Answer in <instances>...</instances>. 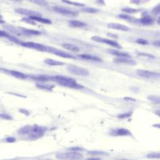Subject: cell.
I'll return each instance as SVG.
<instances>
[{
    "label": "cell",
    "mask_w": 160,
    "mask_h": 160,
    "mask_svg": "<svg viewBox=\"0 0 160 160\" xmlns=\"http://www.w3.org/2000/svg\"><path fill=\"white\" fill-rule=\"evenodd\" d=\"M6 142H9V143H13V142H16V138H12V137H9V138H6Z\"/></svg>",
    "instance_id": "41"
},
{
    "label": "cell",
    "mask_w": 160,
    "mask_h": 160,
    "mask_svg": "<svg viewBox=\"0 0 160 160\" xmlns=\"http://www.w3.org/2000/svg\"><path fill=\"white\" fill-rule=\"evenodd\" d=\"M29 18H31V20H33L35 22H39L41 23V24H51V21L49 20V19L44 18L41 16H32V17H28Z\"/></svg>",
    "instance_id": "18"
},
{
    "label": "cell",
    "mask_w": 160,
    "mask_h": 160,
    "mask_svg": "<svg viewBox=\"0 0 160 160\" xmlns=\"http://www.w3.org/2000/svg\"><path fill=\"white\" fill-rule=\"evenodd\" d=\"M136 42L138 44H141V45H148V41H147V40H145V39H143V38H138L136 40Z\"/></svg>",
    "instance_id": "36"
},
{
    "label": "cell",
    "mask_w": 160,
    "mask_h": 160,
    "mask_svg": "<svg viewBox=\"0 0 160 160\" xmlns=\"http://www.w3.org/2000/svg\"><path fill=\"white\" fill-rule=\"evenodd\" d=\"M155 113H156V115L159 116L160 117V110H157V111H156V112H155Z\"/></svg>",
    "instance_id": "46"
},
{
    "label": "cell",
    "mask_w": 160,
    "mask_h": 160,
    "mask_svg": "<svg viewBox=\"0 0 160 160\" xmlns=\"http://www.w3.org/2000/svg\"><path fill=\"white\" fill-rule=\"evenodd\" d=\"M131 2L133 3V4L138 5L140 4V2H141V0H131Z\"/></svg>",
    "instance_id": "42"
},
{
    "label": "cell",
    "mask_w": 160,
    "mask_h": 160,
    "mask_svg": "<svg viewBox=\"0 0 160 160\" xmlns=\"http://www.w3.org/2000/svg\"><path fill=\"white\" fill-rule=\"evenodd\" d=\"M28 1L34 3V4L38 5V6H46L48 5V2L45 0H28Z\"/></svg>",
    "instance_id": "28"
},
{
    "label": "cell",
    "mask_w": 160,
    "mask_h": 160,
    "mask_svg": "<svg viewBox=\"0 0 160 160\" xmlns=\"http://www.w3.org/2000/svg\"><path fill=\"white\" fill-rule=\"evenodd\" d=\"M153 127H156V128H158V129H160V123H157V124H154Z\"/></svg>",
    "instance_id": "45"
},
{
    "label": "cell",
    "mask_w": 160,
    "mask_h": 160,
    "mask_svg": "<svg viewBox=\"0 0 160 160\" xmlns=\"http://www.w3.org/2000/svg\"><path fill=\"white\" fill-rule=\"evenodd\" d=\"M56 158L60 159H81L83 156L79 152L70 151L68 152H63L56 155Z\"/></svg>",
    "instance_id": "4"
},
{
    "label": "cell",
    "mask_w": 160,
    "mask_h": 160,
    "mask_svg": "<svg viewBox=\"0 0 160 160\" xmlns=\"http://www.w3.org/2000/svg\"><path fill=\"white\" fill-rule=\"evenodd\" d=\"M0 118L4 119H7V120H11L13 119V117L11 116L8 115V114H5V113H2V114H0Z\"/></svg>",
    "instance_id": "38"
},
{
    "label": "cell",
    "mask_w": 160,
    "mask_h": 160,
    "mask_svg": "<svg viewBox=\"0 0 160 160\" xmlns=\"http://www.w3.org/2000/svg\"><path fill=\"white\" fill-rule=\"evenodd\" d=\"M152 13L155 15L160 14V4L155 6L154 8H153V10H152Z\"/></svg>",
    "instance_id": "35"
},
{
    "label": "cell",
    "mask_w": 160,
    "mask_h": 160,
    "mask_svg": "<svg viewBox=\"0 0 160 160\" xmlns=\"http://www.w3.org/2000/svg\"><path fill=\"white\" fill-rule=\"evenodd\" d=\"M91 39L92 41H95V42H99V43H102V44H106V45L112 46L114 48H118V49H122V46L119 45L117 41L111 40V39L108 38H104L99 37V36H93L91 38Z\"/></svg>",
    "instance_id": "5"
},
{
    "label": "cell",
    "mask_w": 160,
    "mask_h": 160,
    "mask_svg": "<svg viewBox=\"0 0 160 160\" xmlns=\"http://www.w3.org/2000/svg\"><path fill=\"white\" fill-rule=\"evenodd\" d=\"M31 126L30 125L24 126V127L19 130L18 133H21V134H23V135H26V134H28L29 132L31 131Z\"/></svg>",
    "instance_id": "25"
},
{
    "label": "cell",
    "mask_w": 160,
    "mask_h": 160,
    "mask_svg": "<svg viewBox=\"0 0 160 160\" xmlns=\"http://www.w3.org/2000/svg\"><path fill=\"white\" fill-rule=\"evenodd\" d=\"M138 55H139L140 57H142V58L154 59V56H153V55H150V54H148V53H138Z\"/></svg>",
    "instance_id": "37"
},
{
    "label": "cell",
    "mask_w": 160,
    "mask_h": 160,
    "mask_svg": "<svg viewBox=\"0 0 160 160\" xmlns=\"http://www.w3.org/2000/svg\"><path fill=\"white\" fill-rule=\"evenodd\" d=\"M153 45L157 46V47H160V41H156L153 42Z\"/></svg>",
    "instance_id": "43"
},
{
    "label": "cell",
    "mask_w": 160,
    "mask_h": 160,
    "mask_svg": "<svg viewBox=\"0 0 160 160\" xmlns=\"http://www.w3.org/2000/svg\"><path fill=\"white\" fill-rule=\"evenodd\" d=\"M89 155H91V156H105L106 155V153H105L104 152H99V151H90L88 152Z\"/></svg>",
    "instance_id": "33"
},
{
    "label": "cell",
    "mask_w": 160,
    "mask_h": 160,
    "mask_svg": "<svg viewBox=\"0 0 160 160\" xmlns=\"http://www.w3.org/2000/svg\"><path fill=\"white\" fill-rule=\"evenodd\" d=\"M133 22H138L143 25H151L153 24L154 20H153V18H152V17H150V16H148V15H147V16H144V17H142V18L138 19V20H134Z\"/></svg>",
    "instance_id": "14"
},
{
    "label": "cell",
    "mask_w": 160,
    "mask_h": 160,
    "mask_svg": "<svg viewBox=\"0 0 160 160\" xmlns=\"http://www.w3.org/2000/svg\"><path fill=\"white\" fill-rule=\"evenodd\" d=\"M10 1H13V2H22L23 0H10Z\"/></svg>",
    "instance_id": "47"
},
{
    "label": "cell",
    "mask_w": 160,
    "mask_h": 160,
    "mask_svg": "<svg viewBox=\"0 0 160 160\" xmlns=\"http://www.w3.org/2000/svg\"><path fill=\"white\" fill-rule=\"evenodd\" d=\"M108 27L113 30H116V31H129L130 28L126 25L120 24H117V23H109L108 24Z\"/></svg>",
    "instance_id": "12"
},
{
    "label": "cell",
    "mask_w": 160,
    "mask_h": 160,
    "mask_svg": "<svg viewBox=\"0 0 160 160\" xmlns=\"http://www.w3.org/2000/svg\"><path fill=\"white\" fill-rule=\"evenodd\" d=\"M4 21H2V20H1V18H0V24H4Z\"/></svg>",
    "instance_id": "50"
},
{
    "label": "cell",
    "mask_w": 160,
    "mask_h": 160,
    "mask_svg": "<svg viewBox=\"0 0 160 160\" xmlns=\"http://www.w3.org/2000/svg\"><path fill=\"white\" fill-rule=\"evenodd\" d=\"M118 17H119V18L123 19V20H127V21H134V20H135L133 17H131V16H128V15H125V14H120V15H119Z\"/></svg>",
    "instance_id": "34"
},
{
    "label": "cell",
    "mask_w": 160,
    "mask_h": 160,
    "mask_svg": "<svg viewBox=\"0 0 160 160\" xmlns=\"http://www.w3.org/2000/svg\"><path fill=\"white\" fill-rule=\"evenodd\" d=\"M157 23H158V24L160 25V17H159V19L157 20Z\"/></svg>",
    "instance_id": "49"
},
{
    "label": "cell",
    "mask_w": 160,
    "mask_h": 160,
    "mask_svg": "<svg viewBox=\"0 0 160 160\" xmlns=\"http://www.w3.org/2000/svg\"><path fill=\"white\" fill-rule=\"evenodd\" d=\"M62 2H65L66 4L72 5V6H79V7H83V6H85L84 3H80V2H73V1H70V0H62Z\"/></svg>",
    "instance_id": "27"
},
{
    "label": "cell",
    "mask_w": 160,
    "mask_h": 160,
    "mask_svg": "<svg viewBox=\"0 0 160 160\" xmlns=\"http://www.w3.org/2000/svg\"><path fill=\"white\" fill-rule=\"evenodd\" d=\"M114 62L117 63H124L129 64V65H135L136 63L134 60L131 59V57H116L114 59Z\"/></svg>",
    "instance_id": "13"
},
{
    "label": "cell",
    "mask_w": 160,
    "mask_h": 160,
    "mask_svg": "<svg viewBox=\"0 0 160 160\" xmlns=\"http://www.w3.org/2000/svg\"><path fill=\"white\" fill-rule=\"evenodd\" d=\"M148 99L152 102L160 105V96H158V95H149L148 97Z\"/></svg>",
    "instance_id": "29"
},
{
    "label": "cell",
    "mask_w": 160,
    "mask_h": 160,
    "mask_svg": "<svg viewBox=\"0 0 160 160\" xmlns=\"http://www.w3.org/2000/svg\"><path fill=\"white\" fill-rule=\"evenodd\" d=\"M31 77L33 80H39L41 82H45V81H48V80H50V77L43 76V75H33V76H31Z\"/></svg>",
    "instance_id": "23"
},
{
    "label": "cell",
    "mask_w": 160,
    "mask_h": 160,
    "mask_svg": "<svg viewBox=\"0 0 160 160\" xmlns=\"http://www.w3.org/2000/svg\"><path fill=\"white\" fill-rule=\"evenodd\" d=\"M15 11L20 14L25 15L27 17H32V16H41L40 13L36 12V11L31 10H27V9H23V8H17L15 10Z\"/></svg>",
    "instance_id": "11"
},
{
    "label": "cell",
    "mask_w": 160,
    "mask_h": 160,
    "mask_svg": "<svg viewBox=\"0 0 160 160\" xmlns=\"http://www.w3.org/2000/svg\"><path fill=\"white\" fill-rule=\"evenodd\" d=\"M69 151H74V152H80V151H84V148H80V147H71V148H67Z\"/></svg>",
    "instance_id": "39"
},
{
    "label": "cell",
    "mask_w": 160,
    "mask_h": 160,
    "mask_svg": "<svg viewBox=\"0 0 160 160\" xmlns=\"http://www.w3.org/2000/svg\"><path fill=\"white\" fill-rule=\"evenodd\" d=\"M63 48H64L65 49L68 50V51L73 52H80V48L76 46V45H73V44L70 43H63L62 45Z\"/></svg>",
    "instance_id": "17"
},
{
    "label": "cell",
    "mask_w": 160,
    "mask_h": 160,
    "mask_svg": "<svg viewBox=\"0 0 160 160\" xmlns=\"http://www.w3.org/2000/svg\"><path fill=\"white\" fill-rule=\"evenodd\" d=\"M46 131H47V128L45 127L34 125L31 126V131L29 132L27 135L31 140H37L43 137Z\"/></svg>",
    "instance_id": "2"
},
{
    "label": "cell",
    "mask_w": 160,
    "mask_h": 160,
    "mask_svg": "<svg viewBox=\"0 0 160 160\" xmlns=\"http://www.w3.org/2000/svg\"><path fill=\"white\" fill-rule=\"evenodd\" d=\"M11 75H13L15 77L19 78V79H26L27 77V76L26 74H24V73H21L20 71H16V70H10V71Z\"/></svg>",
    "instance_id": "22"
},
{
    "label": "cell",
    "mask_w": 160,
    "mask_h": 160,
    "mask_svg": "<svg viewBox=\"0 0 160 160\" xmlns=\"http://www.w3.org/2000/svg\"><path fill=\"white\" fill-rule=\"evenodd\" d=\"M122 10L126 13H128V14H134V13H138L140 12V10L130 8V7H125V8L122 9Z\"/></svg>",
    "instance_id": "26"
},
{
    "label": "cell",
    "mask_w": 160,
    "mask_h": 160,
    "mask_svg": "<svg viewBox=\"0 0 160 160\" xmlns=\"http://www.w3.org/2000/svg\"><path fill=\"white\" fill-rule=\"evenodd\" d=\"M147 158L149 159H160V152H152L147 155Z\"/></svg>",
    "instance_id": "32"
},
{
    "label": "cell",
    "mask_w": 160,
    "mask_h": 160,
    "mask_svg": "<svg viewBox=\"0 0 160 160\" xmlns=\"http://www.w3.org/2000/svg\"><path fill=\"white\" fill-rule=\"evenodd\" d=\"M132 113H133V112L132 111H129V112H127V113H122V114H119V116H118V118H119V119H126V118H128V117L131 116Z\"/></svg>",
    "instance_id": "31"
},
{
    "label": "cell",
    "mask_w": 160,
    "mask_h": 160,
    "mask_svg": "<svg viewBox=\"0 0 160 160\" xmlns=\"http://www.w3.org/2000/svg\"><path fill=\"white\" fill-rule=\"evenodd\" d=\"M81 11L84 13H95L99 12V10L95 8H91V7H86L81 10Z\"/></svg>",
    "instance_id": "30"
},
{
    "label": "cell",
    "mask_w": 160,
    "mask_h": 160,
    "mask_svg": "<svg viewBox=\"0 0 160 160\" xmlns=\"http://www.w3.org/2000/svg\"><path fill=\"white\" fill-rule=\"evenodd\" d=\"M108 52L110 53L111 55H116L117 57H131V55L127 53V52H123L118 51V50L109 49L108 50Z\"/></svg>",
    "instance_id": "16"
},
{
    "label": "cell",
    "mask_w": 160,
    "mask_h": 160,
    "mask_svg": "<svg viewBox=\"0 0 160 160\" xmlns=\"http://www.w3.org/2000/svg\"><path fill=\"white\" fill-rule=\"evenodd\" d=\"M36 87L38 88L39 89L48 91H52V89H53V86L44 84V83H38V84H36Z\"/></svg>",
    "instance_id": "21"
},
{
    "label": "cell",
    "mask_w": 160,
    "mask_h": 160,
    "mask_svg": "<svg viewBox=\"0 0 160 160\" xmlns=\"http://www.w3.org/2000/svg\"><path fill=\"white\" fill-rule=\"evenodd\" d=\"M69 26L71 27H75V28H82V27H86L87 24L80 21H76V20H71L68 22Z\"/></svg>",
    "instance_id": "15"
},
{
    "label": "cell",
    "mask_w": 160,
    "mask_h": 160,
    "mask_svg": "<svg viewBox=\"0 0 160 160\" xmlns=\"http://www.w3.org/2000/svg\"><path fill=\"white\" fill-rule=\"evenodd\" d=\"M21 45L24 47L29 48V49H33L35 50H38V51H44L47 52L48 48L47 46L42 45V44L35 43V42H32V41H27V42H21Z\"/></svg>",
    "instance_id": "8"
},
{
    "label": "cell",
    "mask_w": 160,
    "mask_h": 160,
    "mask_svg": "<svg viewBox=\"0 0 160 160\" xmlns=\"http://www.w3.org/2000/svg\"><path fill=\"white\" fill-rule=\"evenodd\" d=\"M53 10L55 12L58 13L60 14L63 15V16H66V17H76L79 14V13L77 12V11L70 10L69 8H66V7H63V6H54Z\"/></svg>",
    "instance_id": "3"
},
{
    "label": "cell",
    "mask_w": 160,
    "mask_h": 160,
    "mask_svg": "<svg viewBox=\"0 0 160 160\" xmlns=\"http://www.w3.org/2000/svg\"><path fill=\"white\" fill-rule=\"evenodd\" d=\"M50 80H52L60 85L64 87H67V88H76L80 89L84 88V87L80 84H77V81L73 78L67 77L65 76H61V75H55V76L50 77Z\"/></svg>",
    "instance_id": "1"
},
{
    "label": "cell",
    "mask_w": 160,
    "mask_h": 160,
    "mask_svg": "<svg viewBox=\"0 0 160 160\" xmlns=\"http://www.w3.org/2000/svg\"><path fill=\"white\" fill-rule=\"evenodd\" d=\"M137 74L141 77L147 78V79H159L160 73L159 72L150 71L147 70H137Z\"/></svg>",
    "instance_id": "6"
},
{
    "label": "cell",
    "mask_w": 160,
    "mask_h": 160,
    "mask_svg": "<svg viewBox=\"0 0 160 160\" xmlns=\"http://www.w3.org/2000/svg\"><path fill=\"white\" fill-rule=\"evenodd\" d=\"M78 56L80 58H81V59H84V60H91V61H96V62L102 61L99 57H97V56H94V55H89V54H80V55H79Z\"/></svg>",
    "instance_id": "19"
},
{
    "label": "cell",
    "mask_w": 160,
    "mask_h": 160,
    "mask_svg": "<svg viewBox=\"0 0 160 160\" xmlns=\"http://www.w3.org/2000/svg\"><path fill=\"white\" fill-rule=\"evenodd\" d=\"M44 62H45V63L48 64L49 66H62L64 64L63 62L52 60V59H45Z\"/></svg>",
    "instance_id": "20"
},
{
    "label": "cell",
    "mask_w": 160,
    "mask_h": 160,
    "mask_svg": "<svg viewBox=\"0 0 160 160\" xmlns=\"http://www.w3.org/2000/svg\"><path fill=\"white\" fill-rule=\"evenodd\" d=\"M0 37H6V38H10V35L8 34L5 32L3 31H1L0 30Z\"/></svg>",
    "instance_id": "40"
},
{
    "label": "cell",
    "mask_w": 160,
    "mask_h": 160,
    "mask_svg": "<svg viewBox=\"0 0 160 160\" xmlns=\"http://www.w3.org/2000/svg\"><path fill=\"white\" fill-rule=\"evenodd\" d=\"M109 134L115 137H127V136H131V132L126 128H116V129L111 130L109 131Z\"/></svg>",
    "instance_id": "9"
},
{
    "label": "cell",
    "mask_w": 160,
    "mask_h": 160,
    "mask_svg": "<svg viewBox=\"0 0 160 160\" xmlns=\"http://www.w3.org/2000/svg\"><path fill=\"white\" fill-rule=\"evenodd\" d=\"M23 32L26 35H40L41 32L38 31H35V30H31V29H27V28H22Z\"/></svg>",
    "instance_id": "24"
},
{
    "label": "cell",
    "mask_w": 160,
    "mask_h": 160,
    "mask_svg": "<svg viewBox=\"0 0 160 160\" xmlns=\"http://www.w3.org/2000/svg\"><path fill=\"white\" fill-rule=\"evenodd\" d=\"M20 112H21V113H25L26 115H28V114H29L28 112H27V111H25V109H20Z\"/></svg>",
    "instance_id": "44"
},
{
    "label": "cell",
    "mask_w": 160,
    "mask_h": 160,
    "mask_svg": "<svg viewBox=\"0 0 160 160\" xmlns=\"http://www.w3.org/2000/svg\"><path fill=\"white\" fill-rule=\"evenodd\" d=\"M68 71H70L71 74L77 76L86 77L89 75V71L84 67H80L77 66H70L67 68Z\"/></svg>",
    "instance_id": "7"
},
{
    "label": "cell",
    "mask_w": 160,
    "mask_h": 160,
    "mask_svg": "<svg viewBox=\"0 0 160 160\" xmlns=\"http://www.w3.org/2000/svg\"><path fill=\"white\" fill-rule=\"evenodd\" d=\"M148 1H150V0H141V2H148Z\"/></svg>",
    "instance_id": "48"
},
{
    "label": "cell",
    "mask_w": 160,
    "mask_h": 160,
    "mask_svg": "<svg viewBox=\"0 0 160 160\" xmlns=\"http://www.w3.org/2000/svg\"><path fill=\"white\" fill-rule=\"evenodd\" d=\"M47 52H51V53L54 54V55H57V56H60V57H62V58H66V59H75V57L73 56L72 55H70V54H68L67 52L62 51V50L56 49H55V48L49 47L48 48Z\"/></svg>",
    "instance_id": "10"
}]
</instances>
